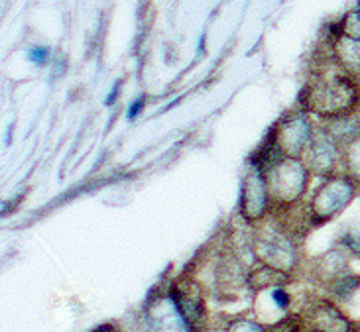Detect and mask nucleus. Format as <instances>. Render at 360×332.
<instances>
[{"instance_id": "obj_1", "label": "nucleus", "mask_w": 360, "mask_h": 332, "mask_svg": "<svg viewBox=\"0 0 360 332\" xmlns=\"http://www.w3.org/2000/svg\"><path fill=\"white\" fill-rule=\"evenodd\" d=\"M360 105V88L356 81L347 73L323 75L305 88L303 107L317 117H349Z\"/></svg>"}, {"instance_id": "obj_2", "label": "nucleus", "mask_w": 360, "mask_h": 332, "mask_svg": "<svg viewBox=\"0 0 360 332\" xmlns=\"http://www.w3.org/2000/svg\"><path fill=\"white\" fill-rule=\"evenodd\" d=\"M264 175L272 206L290 208L305 195L311 171L302 157L282 156L264 167Z\"/></svg>"}, {"instance_id": "obj_3", "label": "nucleus", "mask_w": 360, "mask_h": 332, "mask_svg": "<svg viewBox=\"0 0 360 332\" xmlns=\"http://www.w3.org/2000/svg\"><path fill=\"white\" fill-rule=\"evenodd\" d=\"M359 185L347 175H331L317 187L309 201V216L315 225H325L339 216L356 197Z\"/></svg>"}, {"instance_id": "obj_4", "label": "nucleus", "mask_w": 360, "mask_h": 332, "mask_svg": "<svg viewBox=\"0 0 360 332\" xmlns=\"http://www.w3.org/2000/svg\"><path fill=\"white\" fill-rule=\"evenodd\" d=\"M254 255L260 264L278 272H292L297 264V248L283 228H264L254 236Z\"/></svg>"}, {"instance_id": "obj_5", "label": "nucleus", "mask_w": 360, "mask_h": 332, "mask_svg": "<svg viewBox=\"0 0 360 332\" xmlns=\"http://www.w3.org/2000/svg\"><path fill=\"white\" fill-rule=\"evenodd\" d=\"M282 156L302 157L313 144V128L303 112H292L283 118L272 132Z\"/></svg>"}, {"instance_id": "obj_6", "label": "nucleus", "mask_w": 360, "mask_h": 332, "mask_svg": "<svg viewBox=\"0 0 360 332\" xmlns=\"http://www.w3.org/2000/svg\"><path fill=\"white\" fill-rule=\"evenodd\" d=\"M270 208H272V201L266 185L264 169L258 166L248 167L240 189V215L246 223H258L268 215Z\"/></svg>"}, {"instance_id": "obj_7", "label": "nucleus", "mask_w": 360, "mask_h": 332, "mask_svg": "<svg viewBox=\"0 0 360 332\" xmlns=\"http://www.w3.org/2000/svg\"><path fill=\"white\" fill-rule=\"evenodd\" d=\"M169 297L176 303L179 314L184 317L187 328L191 332L201 331V326L205 324V314H207L201 287L195 284L193 279H184L174 285Z\"/></svg>"}, {"instance_id": "obj_8", "label": "nucleus", "mask_w": 360, "mask_h": 332, "mask_svg": "<svg viewBox=\"0 0 360 332\" xmlns=\"http://www.w3.org/2000/svg\"><path fill=\"white\" fill-rule=\"evenodd\" d=\"M339 159L342 161L341 147L333 142L331 138L327 134H319V136L313 138V144L307 150V157H305V164L309 167L311 173H317L321 177H331L337 175V166H339Z\"/></svg>"}, {"instance_id": "obj_9", "label": "nucleus", "mask_w": 360, "mask_h": 332, "mask_svg": "<svg viewBox=\"0 0 360 332\" xmlns=\"http://www.w3.org/2000/svg\"><path fill=\"white\" fill-rule=\"evenodd\" d=\"M309 323H311L313 331L319 332H352L354 326L352 323L342 314L339 307H335L329 301H321V303L313 305L309 311Z\"/></svg>"}, {"instance_id": "obj_10", "label": "nucleus", "mask_w": 360, "mask_h": 332, "mask_svg": "<svg viewBox=\"0 0 360 332\" xmlns=\"http://www.w3.org/2000/svg\"><path fill=\"white\" fill-rule=\"evenodd\" d=\"M333 53H335L339 67L347 75H351L352 79L360 77V39L337 34L335 44H333Z\"/></svg>"}, {"instance_id": "obj_11", "label": "nucleus", "mask_w": 360, "mask_h": 332, "mask_svg": "<svg viewBox=\"0 0 360 332\" xmlns=\"http://www.w3.org/2000/svg\"><path fill=\"white\" fill-rule=\"evenodd\" d=\"M321 132L327 134L342 150V147L349 146L351 142H354L356 138H360V122L352 114H349V117L331 118V120L325 122Z\"/></svg>"}, {"instance_id": "obj_12", "label": "nucleus", "mask_w": 360, "mask_h": 332, "mask_svg": "<svg viewBox=\"0 0 360 332\" xmlns=\"http://www.w3.org/2000/svg\"><path fill=\"white\" fill-rule=\"evenodd\" d=\"M342 166L347 169V175L360 187V138L342 147Z\"/></svg>"}, {"instance_id": "obj_13", "label": "nucleus", "mask_w": 360, "mask_h": 332, "mask_svg": "<svg viewBox=\"0 0 360 332\" xmlns=\"http://www.w3.org/2000/svg\"><path fill=\"white\" fill-rule=\"evenodd\" d=\"M360 287V277L352 274H342L341 277H337L331 285V291L335 293L337 299H349L356 289Z\"/></svg>"}, {"instance_id": "obj_14", "label": "nucleus", "mask_w": 360, "mask_h": 332, "mask_svg": "<svg viewBox=\"0 0 360 332\" xmlns=\"http://www.w3.org/2000/svg\"><path fill=\"white\" fill-rule=\"evenodd\" d=\"M339 36L360 39V8L349 12L339 24Z\"/></svg>"}, {"instance_id": "obj_15", "label": "nucleus", "mask_w": 360, "mask_h": 332, "mask_svg": "<svg viewBox=\"0 0 360 332\" xmlns=\"http://www.w3.org/2000/svg\"><path fill=\"white\" fill-rule=\"evenodd\" d=\"M226 332H268L262 324L250 321V319H236L229 324Z\"/></svg>"}, {"instance_id": "obj_16", "label": "nucleus", "mask_w": 360, "mask_h": 332, "mask_svg": "<svg viewBox=\"0 0 360 332\" xmlns=\"http://www.w3.org/2000/svg\"><path fill=\"white\" fill-rule=\"evenodd\" d=\"M341 244L347 248V250H351L354 255H360V236L359 234H345L342 236Z\"/></svg>"}, {"instance_id": "obj_17", "label": "nucleus", "mask_w": 360, "mask_h": 332, "mask_svg": "<svg viewBox=\"0 0 360 332\" xmlns=\"http://www.w3.org/2000/svg\"><path fill=\"white\" fill-rule=\"evenodd\" d=\"M30 61H34L36 65H44L49 58V49L48 48H32L28 53Z\"/></svg>"}, {"instance_id": "obj_18", "label": "nucleus", "mask_w": 360, "mask_h": 332, "mask_svg": "<svg viewBox=\"0 0 360 332\" xmlns=\"http://www.w3.org/2000/svg\"><path fill=\"white\" fill-rule=\"evenodd\" d=\"M144 102H146V98H138L136 102H132V107L128 108V118L132 120V118H136L138 114H140V110H142V107H144Z\"/></svg>"}, {"instance_id": "obj_19", "label": "nucleus", "mask_w": 360, "mask_h": 332, "mask_svg": "<svg viewBox=\"0 0 360 332\" xmlns=\"http://www.w3.org/2000/svg\"><path fill=\"white\" fill-rule=\"evenodd\" d=\"M118 87H120V83H118L117 87L112 88V93H110V97L107 98V102H108V105H110V102H112V100H115V98H117V95H118Z\"/></svg>"}, {"instance_id": "obj_20", "label": "nucleus", "mask_w": 360, "mask_h": 332, "mask_svg": "<svg viewBox=\"0 0 360 332\" xmlns=\"http://www.w3.org/2000/svg\"><path fill=\"white\" fill-rule=\"evenodd\" d=\"M352 332H360V328H354V331H352Z\"/></svg>"}, {"instance_id": "obj_21", "label": "nucleus", "mask_w": 360, "mask_h": 332, "mask_svg": "<svg viewBox=\"0 0 360 332\" xmlns=\"http://www.w3.org/2000/svg\"><path fill=\"white\" fill-rule=\"evenodd\" d=\"M311 332H319V331H311Z\"/></svg>"}]
</instances>
